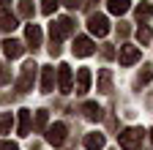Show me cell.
Masks as SVG:
<instances>
[{"label":"cell","mask_w":153,"mask_h":150,"mask_svg":"<svg viewBox=\"0 0 153 150\" xmlns=\"http://www.w3.org/2000/svg\"><path fill=\"white\" fill-rule=\"evenodd\" d=\"M25 38H27V44H30L33 49H36V47H41V38H44V35H41V27H38V25H27Z\"/></svg>","instance_id":"cell-11"},{"label":"cell","mask_w":153,"mask_h":150,"mask_svg":"<svg viewBox=\"0 0 153 150\" xmlns=\"http://www.w3.org/2000/svg\"><path fill=\"white\" fill-rule=\"evenodd\" d=\"M8 77H11V74H8L3 66H0V85H3V82H8Z\"/></svg>","instance_id":"cell-29"},{"label":"cell","mask_w":153,"mask_h":150,"mask_svg":"<svg viewBox=\"0 0 153 150\" xmlns=\"http://www.w3.org/2000/svg\"><path fill=\"white\" fill-rule=\"evenodd\" d=\"M137 38H140V44H148V41L153 38V33H150L148 25H140V27H137Z\"/></svg>","instance_id":"cell-21"},{"label":"cell","mask_w":153,"mask_h":150,"mask_svg":"<svg viewBox=\"0 0 153 150\" xmlns=\"http://www.w3.org/2000/svg\"><path fill=\"white\" fill-rule=\"evenodd\" d=\"M74 55H76V58H88V55H93V41L88 38V35H76V38H74Z\"/></svg>","instance_id":"cell-6"},{"label":"cell","mask_w":153,"mask_h":150,"mask_svg":"<svg viewBox=\"0 0 153 150\" xmlns=\"http://www.w3.org/2000/svg\"><path fill=\"white\" fill-rule=\"evenodd\" d=\"M82 112H85V117H88V120H101V117H104V109L96 104V101H88V104L82 106Z\"/></svg>","instance_id":"cell-13"},{"label":"cell","mask_w":153,"mask_h":150,"mask_svg":"<svg viewBox=\"0 0 153 150\" xmlns=\"http://www.w3.org/2000/svg\"><path fill=\"white\" fill-rule=\"evenodd\" d=\"M36 71H38V66H36L33 60H27V63L22 66V74H19V79H16V90H19V93H25V90L33 87V82H36Z\"/></svg>","instance_id":"cell-3"},{"label":"cell","mask_w":153,"mask_h":150,"mask_svg":"<svg viewBox=\"0 0 153 150\" xmlns=\"http://www.w3.org/2000/svg\"><path fill=\"white\" fill-rule=\"evenodd\" d=\"M128 33H131V30H128V25H118V35H120V38H126Z\"/></svg>","instance_id":"cell-28"},{"label":"cell","mask_w":153,"mask_h":150,"mask_svg":"<svg viewBox=\"0 0 153 150\" xmlns=\"http://www.w3.org/2000/svg\"><path fill=\"white\" fill-rule=\"evenodd\" d=\"M150 77H153V68L148 66L145 71H140V77H137V82H140V85H145V82H150Z\"/></svg>","instance_id":"cell-25"},{"label":"cell","mask_w":153,"mask_h":150,"mask_svg":"<svg viewBox=\"0 0 153 150\" xmlns=\"http://www.w3.org/2000/svg\"><path fill=\"white\" fill-rule=\"evenodd\" d=\"M107 8H109V14L120 16V14H126V11L131 8V0H109V3H107Z\"/></svg>","instance_id":"cell-15"},{"label":"cell","mask_w":153,"mask_h":150,"mask_svg":"<svg viewBox=\"0 0 153 150\" xmlns=\"http://www.w3.org/2000/svg\"><path fill=\"white\" fill-rule=\"evenodd\" d=\"M88 30H90L93 35H107V33H109V19H107L104 14H90Z\"/></svg>","instance_id":"cell-4"},{"label":"cell","mask_w":153,"mask_h":150,"mask_svg":"<svg viewBox=\"0 0 153 150\" xmlns=\"http://www.w3.org/2000/svg\"><path fill=\"white\" fill-rule=\"evenodd\" d=\"M85 147H88V150H101V147H104V134H99V131L88 134V137H85Z\"/></svg>","instance_id":"cell-16"},{"label":"cell","mask_w":153,"mask_h":150,"mask_svg":"<svg viewBox=\"0 0 153 150\" xmlns=\"http://www.w3.org/2000/svg\"><path fill=\"white\" fill-rule=\"evenodd\" d=\"M88 87H90V71H88V68H79L74 90H76V93H88Z\"/></svg>","instance_id":"cell-14"},{"label":"cell","mask_w":153,"mask_h":150,"mask_svg":"<svg viewBox=\"0 0 153 150\" xmlns=\"http://www.w3.org/2000/svg\"><path fill=\"white\" fill-rule=\"evenodd\" d=\"M30 123H33V112L30 109H19V137H27V131H30Z\"/></svg>","instance_id":"cell-10"},{"label":"cell","mask_w":153,"mask_h":150,"mask_svg":"<svg viewBox=\"0 0 153 150\" xmlns=\"http://www.w3.org/2000/svg\"><path fill=\"white\" fill-rule=\"evenodd\" d=\"M63 6H66V8H71V11H76V8L82 6V0H63Z\"/></svg>","instance_id":"cell-26"},{"label":"cell","mask_w":153,"mask_h":150,"mask_svg":"<svg viewBox=\"0 0 153 150\" xmlns=\"http://www.w3.org/2000/svg\"><path fill=\"white\" fill-rule=\"evenodd\" d=\"M8 3H11V0H0V6H8Z\"/></svg>","instance_id":"cell-30"},{"label":"cell","mask_w":153,"mask_h":150,"mask_svg":"<svg viewBox=\"0 0 153 150\" xmlns=\"http://www.w3.org/2000/svg\"><path fill=\"white\" fill-rule=\"evenodd\" d=\"M109 90H112V74L104 68L99 74V93H109Z\"/></svg>","instance_id":"cell-17"},{"label":"cell","mask_w":153,"mask_h":150,"mask_svg":"<svg viewBox=\"0 0 153 150\" xmlns=\"http://www.w3.org/2000/svg\"><path fill=\"white\" fill-rule=\"evenodd\" d=\"M142 58V52L137 49V47H120V52H118V60H120V66H134V63H137Z\"/></svg>","instance_id":"cell-7"},{"label":"cell","mask_w":153,"mask_h":150,"mask_svg":"<svg viewBox=\"0 0 153 150\" xmlns=\"http://www.w3.org/2000/svg\"><path fill=\"white\" fill-rule=\"evenodd\" d=\"M52 87H55V68H52V66H44V68H41V90L49 93Z\"/></svg>","instance_id":"cell-12"},{"label":"cell","mask_w":153,"mask_h":150,"mask_svg":"<svg viewBox=\"0 0 153 150\" xmlns=\"http://www.w3.org/2000/svg\"><path fill=\"white\" fill-rule=\"evenodd\" d=\"M14 27H16V16L8 14V11H3V14H0V30H14Z\"/></svg>","instance_id":"cell-18"},{"label":"cell","mask_w":153,"mask_h":150,"mask_svg":"<svg viewBox=\"0 0 153 150\" xmlns=\"http://www.w3.org/2000/svg\"><path fill=\"white\" fill-rule=\"evenodd\" d=\"M22 49H25L22 41H14V38H6V41H3V52H6V58H11V60L19 58V55H22Z\"/></svg>","instance_id":"cell-9"},{"label":"cell","mask_w":153,"mask_h":150,"mask_svg":"<svg viewBox=\"0 0 153 150\" xmlns=\"http://www.w3.org/2000/svg\"><path fill=\"white\" fill-rule=\"evenodd\" d=\"M150 16H153V6L150 3H140L137 6V19L145 22V19H150Z\"/></svg>","instance_id":"cell-19"},{"label":"cell","mask_w":153,"mask_h":150,"mask_svg":"<svg viewBox=\"0 0 153 150\" xmlns=\"http://www.w3.org/2000/svg\"><path fill=\"white\" fill-rule=\"evenodd\" d=\"M19 14L22 16H33V3L30 0H22V3H19Z\"/></svg>","instance_id":"cell-23"},{"label":"cell","mask_w":153,"mask_h":150,"mask_svg":"<svg viewBox=\"0 0 153 150\" xmlns=\"http://www.w3.org/2000/svg\"><path fill=\"white\" fill-rule=\"evenodd\" d=\"M74 33V22L68 19V16H60L57 22L49 25V35H52V47H60V38L63 35H71Z\"/></svg>","instance_id":"cell-2"},{"label":"cell","mask_w":153,"mask_h":150,"mask_svg":"<svg viewBox=\"0 0 153 150\" xmlns=\"http://www.w3.org/2000/svg\"><path fill=\"white\" fill-rule=\"evenodd\" d=\"M150 142H153V131H150Z\"/></svg>","instance_id":"cell-31"},{"label":"cell","mask_w":153,"mask_h":150,"mask_svg":"<svg viewBox=\"0 0 153 150\" xmlns=\"http://www.w3.org/2000/svg\"><path fill=\"white\" fill-rule=\"evenodd\" d=\"M57 87H60V93H71V90H74V82H71V66H66V63L57 66Z\"/></svg>","instance_id":"cell-5"},{"label":"cell","mask_w":153,"mask_h":150,"mask_svg":"<svg viewBox=\"0 0 153 150\" xmlns=\"http://www.w3.org/2000/svg\"><path fill=\"white\" fill-rule=\"evenodd\" d=\"M47 126V109H38L36 112V128H44Z\"/></svg>","instance_id":"cell-24"},{"label":"cell","mask_w":153,"mask_h":150,"mask_svg":"<svg viewBox=\"0 0 153 150\" xmlns=\"http://www.w3.org/2000/svg\"><path fill=\"white\" fill-rule=\"evenodd\" d=\"M47 139H49V145L60 147V145L66 142V126H63V123H55V126H49V128H47Z\"/></svg>","instance_id":"cell-8"},{"label":"cell","mask_w":153,"mask_h":150,"mask_svg":"<svg viewBox=\"0 0 153 150\" xmlns=\"http://www.w3.org/2000/svg\"><path fill=\"white\" fill-rule=\"evenodd\" d=\"M11 123H14L11 112H3V115H0V134H8V131H11Z\"/></svg>","instance_id":"cell-20"},{"label":"cell","mask_w":153,"mask_h":150,"mask_svg":"<svg viewBox=\"0 0 153 150\" xmlns=\"http://www.w3.org/2000/svg\"><path fill=\"white\" fill-rule=\"evenodd\" d=\"M0 150H19L16 142H0Z\"/></svg>","instance_id":"cell-27"},{"label":"cell","mask_w":153,"mask_h":150,"mask_svg":"<svg viewBox=\"0 0 153 150\" xmlns=\"http://www.w3.org/2000/svg\"><path fill=\"white\" fill-rule=\"evenodd\" d=\"M142 139H145V131L137 128V126H131V128H126V131H120V134H118V142H120L123 150H140Z\"/></svg>","instance_id":"cell-1"},{"label":"cell","mask_w":153,"mask_h":150,"mask_svg":"<svg viewBox=\"0 0 153 150\" xmlns=\"http://www.w3.org/2000/svg\"><path fill=\"white\" fill-rule=\"evenodd\" d=\"M57 6H60V0H41V11L44 14H52Z\"/></svg>","instance_id":"cell-22"}]
</instances>
